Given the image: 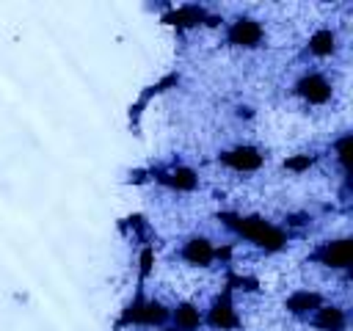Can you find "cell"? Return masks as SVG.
<instances>
[{"label": "cell", "instance_id": "6da1fadb", "mask_svg": "<svg viewBox=\"0 0 353 331\" xmlns=\"http://www.w3.org/2000/svg\"><path fill=\"white\" fill-rule=\"evenodd\" d=\"M221 221H226V226H232L237 234L254 240L256 245L268 248V251H279L284 245V232L270 226L262 218H237V215H221Z\"/></svg>", "mask_w": 353, "mask_h": 331}, {"label": "cell", "instance_id": "7a4b0ae2", "mask_svg": "<svg viewBox=\"0 0 353 331\" xmlns=\"http://www.w3.org/2000/svg\"><path fill=\"white\" fill-rule=\"evenodd\" d=\"M165 317H168V312H165V306L157 303V301H135V303L127 309V314H124V320H135V323H146V325L163 323Z\"/></svg>", "mask_w": 353, "mask_h": 331}, {"label": "cell", "instance_id": "3957f363", "mask_svg": "<svg viewBox=\"0 0 353 331\" xmlns=\"http://www.w3.org/2000/svg\"><path fill=\"white\" fill-rule=\"evenodd\" d=\"M295 91H298L303 99L314 102V105H323V102H328V97H331V86H328V80L320 77V74H306V77H301L298 86H295Z\"/></svg>", "mask_w": 353, "mask_h": 331}, {"label": "cell", "instance_id": "277c9868", "mask_svg": "<svg viewBox=\"0 0 353 331\" xmlns=\"http://www.w3.org/2000/svg\"><path fill=\"white\" fill-rule=\"evenodd\" d=\"M259 39H262V28L254 19H237L229 28V41L237 44V47H256Z\"/></svg>", "mask_w": 353, "mask_h": 331}, {"label": "cell", "instance_id": "5b68a950", "mask_svg": "<svg viewBox=\"0 0 353 331\" xmlns=\"http://www.w3.org/2000/svg\"><path fill=\"white\" fill-rule=\"evenodd\" d=\"M221 160H223L226 166L237 168V171H254V168H259V163H262V154H259L254 146H237V149L226 152Z\"/></svg>", "mask_w": 353, "mask_h": 331}, {"label": "cell", "instance_id": "8992f818", "mask_svg": "<svg viewBox=\"0 0 353 331\" xmlns=\"http://www.w3.org/2000/svg\"><path fill=\"white\" fill-rule=\"evenodd\" d=\"M350 257H353V245H350V240L328 243V245L320 251V262L328 265V268H347V265H350Z\"/></svg>", "mask_w": 353, "mask_h": 331}, {"label": "cell", "instance_id": "52a82bcc", "mask_svg": "<svg viewBox=\"0 0 353 331\" xmlns=\"http://www.w3.org/2000/svg\"><path fill=\"white\" fill-rule=\"evenodd\" d=\"M182 257H185L188 262H193V265H210L212 257H215V251H212V245H210L204 237H193V240L185 243Z\"/></svg>", "mask_w": 353, "mask_h": 331}, {"label": "cell", "instance_id": "ba28073f", "mask_svg": "<svg viewBox=\"0 0 353 331\" xmlns=\"http://www.w3.org/2000/svg\"><path fill=\"white\" fill-rule=\"evenodd\" d=\"M210 323H212L215 328H234V325H237V317H234V309H232L229 295H221V298L212 303V309H210Z\"/></svg>", "mask_w": 353, "mask_h": 331}, {"label": "cell", "instance_id": "9c48e42d", "mask_svg": "<svg viewBox=\"0 0 353 331\" xmlns=\"http://www.w3.org/2000/svg\"><path fill=\"white\" fill-rule=\"evenodd\" d=\"M314 325L325 328V331H342L345 328V314L339 306H317L314 309Z\"/></svg>", "mask_w": 353, "mask_h": 331}, {"label": "cell", "instance_id": "30bf717a", "mask_svg": "<svg viewBox=\"0 0 353 331\" xmlns=\"http://www.w3.org/2000/svg\"><path fill=\"white\" fill-rule=\"evenodd\" d=\"M160 182L168 185V188H176V190H193L196 188V174L190 168H174V171L163 174Z\"/></svg>", "mask_w": 353, "mask_h": 331}, {"label": "cell", "instance_id": "8fae6325", "mask_svg": "<svg viewBox=\"0 0 353 331\" xmlns=\"http://www.w3.org/2000/svg\"><path fill=\"white\" fill-rule=\"evenodd\" d=\"M317 306H320V295L317 292H295V295L287 298V309L292 314H309Z\"/></svg>", "mask_w": 353, "mask_h": 331}, {"label": "cell", "instance_id": "7c38bea8", "mask_svg": "<svg viewBox=\"0 0 353 331\" xmlns=\"http://www.w3.org/2000/svg\"><path fill=\"white\" fill-rule=\"evenodd\" d=\"M201 19H204V11L201 8H193V6L176 8V11H171V14L163 17L165 25H199Z\"/></svg>", "mask_w": 353, "mask_h": 331}, {"label": "cell", "instance_id": "4fadbf2b", "mask_svg": "<svg viewBox=\"0 0 353 331\" xmlns=\"http://www.w3.org/2000/svg\"><path fill=\"white\" fill-rule=\"evenodd\" d=\"M174 320H176V328H179V331H193V328H199L201 314H199V309H196V306L182 303V306H176Z\"/></svg>", "mask_w": 353, "mask_h": 331}, {"label": "cell", "instance_id": "5bb4252c", "mask_svg": "<svg viewBox=\"0 0 353 331\" xmlns=\"http://www.w3.org/2000/svg\"><path fill=\"white\" fill-rule=\"evenodd\" d=\"M334 47H336V39H334L331 30H317V33L312 36V41H309V50H312L314 55H331Z\"/></svg>", "mask_w": 353, "mask_h": 331}, {"label": "cell", "instance_id": "9a60e30c", "mask_svg": "<svg viewBox=\"0 0 353 331\" xmlns=\"http://www.w3.org/2000/svg\"><path fill=\"white\" fill-rule=\"evenodd\" d=\"M350 135H342L339 138V143H336V154H339V163L345 166V168H350Z\"/></svg>", "mask_w": 353, "mask_h": 331}, {"label": "cell", "instance_id": "2e32d148", "mask_svg": "<svg viewBox=\"0 0 353 331\" xmlns=\"http://www.w3.org/2000/svg\"><path fill=\"white\" fill-rule=\"evenodd\" d=\"M309 166H312V157L309 154H301V157H292V160L284 163V168H290V171H306Z\"/></svg>", "mask_w": 353, "mask_h": 331}, {"label": "cell", "instance_id": "e0dca14e", "mask_svg": "<svg viewBox=\"0 0 353 331\" xmlns=\"http://www.w3.org/2000/svg\"><path fill=\"white\" fill-rule=\"evenodd\" d=\"M149 268H152V251H149V248H143V254H141V270H143V273H149Z\"/></svg>", "mask_w": 353, "mask_h": 331}, {"label": "cell", "instance_id": "ac0fdd59", "mask_svg": "<svg viewBox=\"0 0 353 331\" xmlns=\"http://www.w3.org/2000/svg\"><path fill=\"white\" fill-rule=\"evenodd\" d=\"M171 331H176V328H171Z\"/></svg>", "mask_w": 353, "mask_h": 331}]
</instances>
